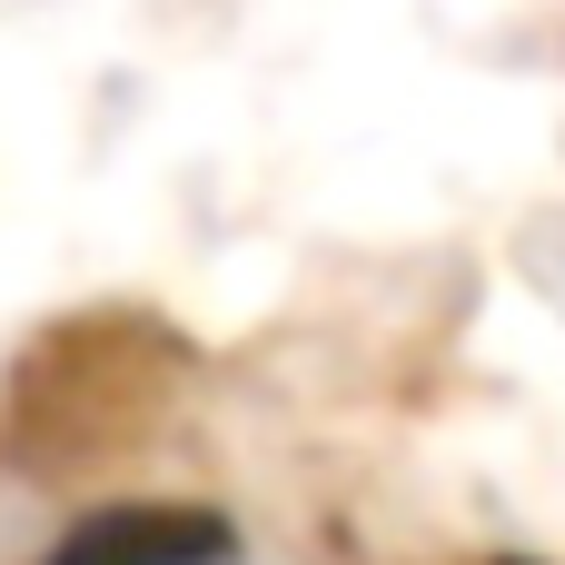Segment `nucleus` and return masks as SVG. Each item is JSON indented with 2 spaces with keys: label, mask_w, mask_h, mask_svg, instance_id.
Wrapping results in <instances>:
<instances>
[{
  "label": "nucleus",
  "mask_w": 565,
  "mask_h": 565,
  "mask_svg": "<svg viewBox=\"0 0 565 565\" xmlns=\"http://www.w3.org/2000/svg\"><path fill=\"white\" fill-rule=\"evenodd\" d=\"M40 565H238V526L199 497H109L70 516Z\"/></svg>",
  "instance_id": "1"
}]
</instances>
